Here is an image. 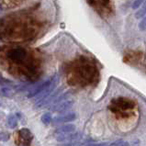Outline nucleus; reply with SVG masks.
<instances>
[{"mask_svg":"<svg viewBox=\"0 0 146 146\" xmlns=\"http://www.w3.org/2000/svg\"><path fill=\"white\" fill-rule=\"evenodd\" d=\"M7 125L8 127L10 129H14L17 127V125H18V119H17L16 115H13L11 114L7 117Z\"/></svg>","mask_w":146,"mask_h":146,"instance_id":"11","label":"nucleus"},{"mask_svg":"<svg viewBox=\"0 0 146 146\" xmlns=\"http://www.w3.org/2000/svg\"><path fill=\"white\" fill-rule=\"evenodd\" d=\"M94 141V140H78L76 141H72V143L61 144L60 146H91Z\"/></svg>","mask_w":146,"mask_h":146,"instance_id":"10","label":"nucleus"},{"mask_svg":"<svg viewBox=\"0 0 146 146\" xmlns=\"http://www.w3.org/2000/svg\"><path fill=\"white\" fill-rule=\"evenodd\" d=\"M91 146H106V143H98V144L91 145Z\"/></svg>","mask_w":146,"mask_h":146,"instance_id":"19","label":"nucleus"},{"mask_svg":"<svg viewBox=\"0 0 146 146\" xmlns=\"http://www.w3.org/2000/svg\"><path fill=\"white\" fill-rule=\"evenodd\" d=\"M0 107H1V102H0Z\"/></svg>","mask_w":146,"mask_h":146,"instance_id":"20","label":"nucleus"},{"mask_svg":"<svg viewBox=\"0 0 146 146\" xmlns=\"http://www.w3.org/2000/svg\"><path fill=\"white\" fill-rule=\"evenodd\" d=\"M82 137V134L78 131H73L66 133V134H62L56 137V140L58 143H72V141H76L80 140Z\"/></svg>","mask_w":146,"mask_h":146,"instance_id":"5","label":"nucleus"},{"mask_svg":"<svg viewBox=\"0 0 146 146\" xmlns=\"http://www.w3.org/2000/svg\"><path fill=\"white\" fill-rule=\"evenodd\" d=\"M13 92L11 91L10 88H8V87H2L1 89H0V95L2 96V97H11Z\"/></svg>","mask_w":146,"mask_h":146,"instance_id":"13","label":"nucleus"},{"mask_svg":"<svg viewBox=\"0 0 146 146\" xmlns=\"http://www.w3.org/2000/svg\"><path fill=\"white\" fill-rule=\"evenodd\" d=\"M134 106V103L132 101H131L130 99H127V98H117L115 99L113 102H112V105H111V108L112 110L114 112H121L124 111H127V110H130L133 108Z\"/></svg>","mask_w":146,"mask_h":146,"instance_id":"2","label":"nucleus"},{"mask_svg":"<svg viewBox=\"0 0 146 146\" xmlns=\"http://www.w3.org/2000/svg\"><path fill=\"white\" fill-rule=\"evenodd\" d=\"M146 16V4L145 5L141 8V9H139L138 11L136 12V14H135V18L136 19H143L144 17Z\"/></svg>","mask_w":146,"mask_h":146,"instance_id":"12","label":"nucleus"},{"mask_svg":"<svg viewBox=\"0 0 146 146\" xmlns=\"http://www.w3.org/2000/svg\"><path fill=\"white\" fill-rule=\"evenodd\" d=\"M108 146H130L128 141H123V140H118V141H113L112 143H110Z\"/></svg>","mask_w":146,"mask_h":146,"instance_id":"15","label":"nucleus"},{"mask_svg":"<svg viewBox=\"0 0 146 146\" xmlns=\"http://www.w3.org/2000/svg\"><path fill=\"white\" fill-rule=\"evenodd\" d=\"M58 80H59V78H58L57 76H54V79L51 85H50L46 89L43 90L42 92L40 94H39L37 96V101H36V105H35V108H40L42 107L45 102H46V100L50 98V96L51 94L54 91V88L56 87V85L58 83Z\"/></svg>","mask_w":146,"mask_h":146,"instance_id":"1","label":"nucleus"},{"mask_svg":"<svg viewBox=\"0 0 146 146\" xmlns=\"http://www.w3.org/2000/svg\"><path fill=\"white\" fill-rule=\"evenodd\" d=\"M0 84H9V81H7L6 79H4L3 77L0 76Z\"/></svg>","mask_w":146,"mask_h":146,"instance_id":"18","label":"nucleus"},{"mask_svg":"<svg viewBox=\"0 0 146 146\" xmlns=\"http://www.w3.org/2000/svg\"><path fill=\"white\" fill-rule=\"evenodd\" d=\"M10 138V135L8 132L0 131V141H7Z\"/></svg>","mask_w":146,"mask_h":146,"instance_id":"16","label":"nucleus"},{"mask_svg":"<svg viewBox=\"0 0 146 146\" xmlns=\"http://www.w3.org/2000/svg\"><path fill=\"white\" fill-rule=\"evenodd\" d=\"M76 131V126L74 124H64L62 126H60L59 128H57L54 133L59 136L62 134H66V133H69V132H73Z\"/></svg>","mask_w":146,"mask_h":146,"instance_id":"9","label":"nucleus"},{"mask_svg":"<svg viewBox=\"0 0 146 146\" xmlns=\"http://www.w3.org/2000/svg\"><path fill=\"white\" fill-rule=\"evenodd\" d=\"M52 115L50 113H45L42 115V117H41V121H42L45 125H49L52 122Z\"/></svg>","mask_w":146,"mask_h":146,"instance_id":"14","label":"nucleus"},{"mask_svg":"<svg viewBox=\"0 0 146 146\" xmlns=\"http://www.w3.org/2000/svg\"><path fill=\"white\" fill-rule=\"evenodd\" d=\"M74 105V101L72 99H65L64 101H61L54 105L52 108V111L58 112V113H62L64 111L69 110Z\"/></svg>","mask_w":146,"mask_h":146,"instance_id":"6","label":"nucleus"},{"mask_svg":"<svg viewBox=\"0 0 146 146\" xmlns=\"http://www.w3.org/2000/svg\"><path fill=\"white\" fill-rule=\"evenodd\" d=\"M144 2V0H134L132 3V8L133 9H137L141 7V5Z\"/></svg>","mask_w":146,"mask_h":146,"instance_id":"17","label":"nucleus"},{"mask_svg":"<svg viewBox=\"0 0 146 146\" xmlns=\"http://www.w3.org/2000/svg\"><path fill=\"white\" fill-rule=\"evenodd\" d=\"M53 79H54V76L49 78V79H46V80L40 82V84H38L37 86H33L32 88H31L30 91L28 92V98L37 97V96H38L39 94H40L43 90L46 89L47 87L52 84V81H53Z\"/></svg>","mask_w":146,"mask_h":146,"instance_id":"3","label":"nucleus"},{"mask_svg":"<svg viewBox=\"0 0 146 146\" xmlns=\"http://www.w3.org/2000/svg\"><path fill=\"white\" fill-rule=\"evenodd\" d=\"M19 140L21 141V144L29 145L31 143V140L32 139L31 132L28 129H22L19 131Z\"/></svg>","mask_w":146,"mask_h":146,"instance_id":"8","label":"nucleus"},{"mask_svg":"<svg viewBox=\"0 0 146 146\" xmlns=\"http://www.w3.org/2000/svg\"><path fill=\"white\" fill-rule=\"evenodd\" d=\"M76 119V114L74 113H67L62 116H58L56 118H54L52 119L53 123H67L70 121H73V120Z\"/></svg>","mask_w":146,"mask_h":146,"instance_id":"7","label":"nucleus"},{"mask_svg":"<svg viewBox=\"0 0 146 146\" xmlns=\"http://www.w3.org/2000/svg\"><path fill=\"white\" fill-rule=\"evenodd\" d=\"M7 57L14 62H22L27 57V52L22 48H14L7 52Z\"/></svg>","mask_w":146,"mask_h":146,"instance_id":"4","label":"nucleus"}]
</instances>
